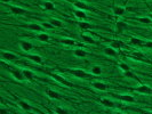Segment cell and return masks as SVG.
Instances as JSON below:
<instances>
[{"label":"cell","instance_id":"9","mask_svg":"<svg viewBox=\"0 0 152 114\" xmlns=\"http://www.w3.org/2000/svg\"><path fill=\"white\" fill-rule=\"evenodd\" d=\"M28 59H30V61H32L33 63H37V64H41L42 62H44V59H42V57L40 56V55H37V54H26V55H24Z\"/></svg>","mask_w":152,"mask_h":114},{"label":"cell","instance_id":"25","mask_svg":"<svg viewBox=\"0 0 152 114\" xmlns=\"http://www.w3.org/2000/svg\"><path fill=\"white\" fill-rule=\"evenodd\" d=\"M129 41H130V43L134 45V46H142V45H144V40H142V39H139V38H136V37H132V38L129 39Z\"/></svg>","mask_w":152,"mask_h":114},{"label":"cell","instance_id":"17","mask_svg":"<svg viewBox=\"0 0 152 114\" xmlns=\"http://www.w3.org/2000/svg\"><path fill=\"white\" fill-rule=\"evenodd\" d=\"M73 6L77 8V9H81V11H86V9H89L88 5L84 1H74L73 3Z\"/></svg>","mask_w":152,"mask_h":114},{"label":"cell","instance_id":"26","mask_svg":"<svg viewBox=\"0 0 152 114\" xmlns=\"http://www.w3.org/2000/svg\"><path fill=\"white\" fill-rule=\"evenodd\" d=\"M91 73H92L93 75H101V74H102V67L98 66V65H94V66H92V69H91Z\"/></svg>","mask_w":152,"mask_h":114},{"label":"cell","instance_id":"23","mask_svg":"<svg viewBox=\"0 0 152 114\" xmlns=\"http://www.w3.org/2000/svg\"><path fill=\"white\" fill-rule=\"evenodd\" d=\"M130 57H132L133 59H135V61H146L145 57H144V55H143L142 53H139V51H134V53L132 54Z\"/></svg>","mask_w":152,"mask_h":114},{"label":"cell","instance_id":"35","mask_svg":"<svg viewBox=\"0 0 152 114\" xmlns=\"http://www.w3.org/2000/svg\"><path fill=\"white\" fill-rule=\"evenodd\" d=\"M119 67L122 70V72H125V71H128V70H130L129 69V66L126 64V63H119Z\"/></svg>","mask_w":152,"mask_h":114},{"label":"cell","instance_id":"33","mask_svg":"<svg viewBox=\"0 0 152 114\" xmlns=\"http://www.w3.org/2000/svg\"><path fill=\"white\" fill-rule=\"evenodd\" d=\"M124 74H125V76H127V78H129V79H137L136 78V75L130 71V70H128V71H125L124 72Z\"/></svg>","mask_w":152,"mask_h":114},{"label":"cell","instance_id":"16","mask_svg":"<svg viewBox=\"0 0 152 114\" xmlns=\"http://www.w3.org/2000/svg\"><path fill=\"white\" fill-rule=\"evenodd\" d=\"M73 55L75 57H79V58H85L87 56V51L81 49V48H77V49L73 50Z\"/></svg>","mask_w":152,"mask_h":114},{"label":"cell","instance_id":"41","mask_svg":"<svg viewBox=\"0 0 152 114\" xmlns=\"http://www.w3.org/2000/svg\"><path fill=\"white\" fill-rule=\"evenodd\" d=\"M151 28H152V23H151Z\"/></svg>","mask_w":152,"mask_h":114},{"label":"cell","instance_id":"20","mask_svg":"<svg viewBox=\"0 0 152 114\" xmlns=\"http://www.w3.org/2000/svg\"><path fill=\"white\" fill-rule=\"evenodd\" d=\"M110 46L112 47V48H114V49H120V48H122V47H125V43L121 41V40H112L111 41V43H110Z\"/></svg>","mask_w":152,"mask_h":114},{"label":"cell","instance_id":"24","mask_svg":"<svg viewBox=\"0 0 152 114\" xmlns=\"http://www.w3.org/2000/svg\"><path fill=\"white\" fill-rule=\"evenodd\" d=\"M81 39L86 42V43H88V45H94L96 41L91 37V36H88V34H85V33H83L81 34Z\"/></svg>","mask_w":152,"mask_h":114},{"label":"cell","instance_id":"11","mask_svg":"<svg viewBox=\"0 0 152 114\" xmlns=\"http://www.w3.org/2000/svg\"><path fill=\"white\" fill-rule=\"evenodd\" d=\"M9 11L14 15H25L26 14V11L24 8H22V7H19V6H11Z\"/></svg>","mask_w":152,"mask_h":114},{"label":"cell","instance_id":"15","mask_svg":"<svg viewBox=\"0 0 152 114\" xmlns=\"http://www.w3.org/2000/svg\"><path fill=\"white\" fill-rule=\"evenodd\" d=\"M126 13V8L122 6H116L113 8V14L114 16H124Z\"/></svg>","mask_w":152,"mask_h":114},{"label":"cell","instance_id":"27","mask_svg":"<svg viewBox=\"0 0 152 114\" xmlns=\"http://www.w3.org/2000/svg\"><path fill=\"white\" fill-rule=\"evenodd\" d=\"M78 26H79L81 30H89V29L92 28L91 23H88V22H86V21H79V22H78Z\"/></svg>","mask_w":152,"mask_h":114},{"label":"cell","instance_id":"8","mask_svg":"<svg viewBox=\"0 0 152 114\" xmlns=\"http://www.w3.org/2000/svg\"><path fill=\"white\" fill-rule=\"evenodd\" d=\"M46 95H47L50 99H57V100L63 99L62 95H61L59 92H57V91L53 90V89H47V90H46Z\"/></svg>","mask_w":152,"mask_h":114},{"label":"cell","instance_id":"32","mask_svg":"<svg viewBox=\"0 0 152 114\" xmlns=\"http://www.w3.org/2000/svg\"><path fill=\"white\" fill-rule=\"evenodd\" d=\"M136 20H137L138 22L143 23V24H151V23H152V20H151L149 16H146V17H136Z\"/></svg>","mask_w":152,"mask_h":114},{"label":"cell","instance_id":"19","mask_svg":"<svg viewBox=\"0 0 152 114\" xmlns=\"http://www.w3.org/2000/svg\"><path fill=\"white\" fill-rule=\"evenodd\" d=\"M28 28H29L30 30L37 31V32H42V30H44V26L40 25V24H37V23H30V24L28 25Z\"/></svg>","mask_w":152,"mask_h":114},{"label":"cell","instance_id":"29","mask_svg":"<svg viewBox=\"0 0 152 114\" xmlns=\"http://www.w3.org/2000/svg\"><path fill=\"white\" fill-rule=\"evenodd\" d=\"M42 7H44V9H46V11H54V9H55V5H54L53 3H50V1H45V3L42 4Z\"/></svg>","mask_w":152,"mask_h":114},{"label":"cell","instance_id":"13","mask_svg":"<svg viewBox=\"0 0 152 114\" xmlns=\"http://www.w3.org/2000/svg\"><path fill=\"white\" fill-rule=\"evenodd\" d=\"M73 15L77 17L78 20H80V21H85V20L87 18L86 12H85V11H81V9H74V11H73Z\"/></svg>","mask_w":152,"mask_h":114},{"label":"cell","instance_id":"4","mask_svg":"<svg viewBox=\"0 0 152 114\" xmlns=\"http://www.w3.org/2000/svg\"><path fill=\"white\" fill-rule=\"evenodd\" d=\"M113 97H116L117 99L121 100V101H125V103H134L135 101V98L132 96V95H119V94H112Z\"/></svg>","mask_w":152,"mask_h":114},{"label":"cell","instance_id":"40","mask_svg":"<svg viewBox=\"0 0 152 114\" xmlns=\"http://www.w3.org/2000/svg\"><path fill=\"white\" fill-rule=\"evenodd\" d=\"M149 17H150V18H151V20H152V13H151V14H150V15H149Z\"/></svg>","mask_w":152,"mask_h":114},{"label":"cell","instance_id":"14","mask_svg":"<svg viewBox=\"0 0 152 114\" xmlns=\"http://www.w3.org/2000/svg\"><path fill=\"white\" fill-rule=\"evenodd\" d=\"M104 54H105L106 56H109V57H117V55H118V54H117V49L112 48L111 46L104 48Z\"/></svg>","mask_w":152,"mask_h":114},{"label":"cell","instance_id":"28","mask_svg":"<svg viewBox=\"0 0 152 114\" xmlns=\"http://www.w3.org/2000/svg\"><path fill=\"white\" fill-rule=\"evenodd\" d=\"M23 71V74H24V78L29 81H33V72L30 71V70H22Z\"/></svg>","mask_w":152,"mask_h":114},{"label":"cell","instance_id":"22","mask_svg":"<svg viewBox=\"0 0 152 114\" xmlns=\"http://www.w3.org/2000/svg\"><path fill=\"white\" fill-rule=\"evenodd\" d=\"M37 39L39 41H42V42H49L50 41V37L47 34V33H44V32H40L38 36H37Z\"/></svg>","mask_w":152,"mask_h":114},{"label":"cell","instance_id":"3","mask_svg":"<svg viewBox=\"0 0 152 114\" xmlns=\"http://www.w3.org/2000/svg\"><path fill=\"white\" fill-rule=\"evenodd\" d=\"M8 69H9V72L13 75L14 79H16L19 81H22L23 79H25L24 78V74H23V71H21L19 69H14V67H8Z\"/></svg>","mask_w":152,"mask_h":114},{"label":"cell","instance_id":"7","mask_svg":"<svg viewBox=\"0 0 152 114\" xmlns=\"http://www.w3.org/2000/svg\"><path fill=\"white\" fill-rule=\"evenodd\" d=\"M20 47L25 53H29V51H31L33 49V45L30 41H26V40H21L20 41Z\"/></svg>","mask_w":152,"mask_h":114},{"label":"cell","instance_id":"38","mask_svg":"<svg viewBox=\"0 0 152 114\" xmlns=\"http://www.w3.org/2000/svg\"><path fill=\"white\" fill-rule=\"evenodd\" d=\"M0 112H1L3 114H5V113L7 114V113H8V111H7V109H5V108H1V109H0Z\"/></svg>","mask_w":152,"mask_h":114},{"label":"cell","instance_id":"2","mask_svg":"<svg viewBox=\"0 0 152 114\" xmlns=\"http://www.w3.org/2000/svg\"><path fill=\"white\" fill-rule=\"evenodd\" d=\"M49 75H50L55 81H57V82L64 84L65 87H73V84H72L69 80H66L64 76H62V75H59V74H57V73H50Z\"/></svg>","mask_w":152,"mask_h":114},{"label":"cell","instance_id":"1","mask_svg":"<svg viewBox=\"0 0 152 114\" xmlns=\"http://www.w3.org/2000/svg\"><path fill=\"white\" fill-rule=\"evenodd\" d=\"M67 72H69L70 74H72L73 76L78 78V79H83V80H88V79H92V78H93V74L91 75V74L87 73L86 71L79 70V69H71V70H67Z\"/></svg>","mask_w":152,"mask_h":114},{"label":"cell","instance_id":"30","mask_svg":"<svg viewBox=\"0 0 152 114\" xmlns=\"http://www.w3.org/2000/svg\"><path fill=\"white\" fill-rule=\"evenodd\" d=\"M61 42L65 46H74L75 45V41L73 39H70V38H64V39L61 40Z\"/></svg>","mask_w":152,"mask_h":114},{"label":"cell","instance_id":"18","mask_svg":"<svg viewBox=\"0 0 152 114\" xmlns=\"http://www.w3.org/2000/svg\"><path fill=\"white\" fill-rule=\"evenodd\" d=\"M116 28H117L118 33H122L125 31V29H127V23H125L124 21H118L116 23Z\"/></svg>","mask_w":152,"mask_h":114},{"label":"cell","instance_id":"5","mask_svg":"<svg viewBox=\"0 0 152 114\" xmlns=\"http://www.w3.org/2000/svg\"><path fill=\"white\" fill-rule=\"evenodd\" d=\"M135 91L143 94V95H150V94H152V88L146 84H139L138 87L135 88Z\"/></svg>","mask_w":152,"mask_h":114},{"label":"cell","instance_id":"6","mask_svg":"<svg viewBox=\"0 0 152 114\" xmlns=\"http://www.w3.org/2000/svg\"><path fill=\"white\" fill-rule=\"evenodd\" d=\"M1 57L6 62H15L17 59V56L11 51H1Z\"/></svg>","mask_w":152,"mask_h":114},{"label":"cell","instance_id":"37","mask_svg":"<svg viewBox=\"0 0 152 114\" xmlns=\"http://www.w3.org/2000/svg\"><path fill=\"white\" fill-rule=\"evenodd\" d=\"M144 47L149 48V49H152V41H146L144 42Z\"/></svg>","mask_w":152,"mask_h":114},{"label":"cell","instance_id":"12","mask_svg":"<svg viewBox=\"0 0 152 114\" xmlns=\"http://www.w3.org/2000/svg\"><path fill=\"white\" fill-rule=\"evenodd\" d=\"M92 86H93V88H95V89H97L100 91H105L108 89V84L104 83L103 81H94L92 83Z\"/></svg>","mask_w":152,"mask_h":114},{"label":"cell","instance_id":"34","mask_svg":"<svg viewBox=\"0 0 152 114\" xmlns=\"http://www.w3.org/2000/svg\"><path fill=\"white\" fill-rule=\"evenodd\" d=\"M55 113H57V114H67L69 111H66V109L63 108V107H56V108H55Z\"/></svg>","mask_w":152,"mask_h":114},{"label":"cell","instance_id":"21","mask_svg":"<svg viewBox=\"0 0 152 114\" xmlns=\"http://www.w3.org/2000/svg\"><path fill=\"white\" fill-rule=\"evenodd\" d=\"M19 106L22 108V109H24V111H26V112H29V111H31L32 109V107H31V105L28 103V101H25V100H19Z\"/></svg>","mask_w":152,"mask_h":114},{"label":"cell","instance_id":"10","mask_svg":"<svg viewBox=\"0 0 152 114\" xmlns=\"http://www.w3.org/2000/svg\"><path fill=\"white\" fill-rule=\"evenodd\" d=\"M100 103H101L104 107H108V108H114V107H116V103H114L112 99H110V98L103 97V98L100 99Z\"/></svg>","mask_w":152,"mask_h":114},{"label":"cell","instance_id":"39","mask_svg":"<svg viewBox=\"0 0 152 114\" xmlns=\"http://www.w3.org/2000/svg\"><path fill=\"white\" fill-rule=\"evenodd\" d=\"M9 1H11V0H1V3H4V4H7Z\"/></svg>","mask_w":152,"mask_h":114},{"label":"cell","instance_id":"31","mask_svg":"<svg viewBox=\"0 0 152 114\" xmlns=\"http://www.w3.org/2000/svg\"><path fill=\"white\" fill-rule=\"evenodd\" d=\"M49 23H50V24H52L54 28H63V23H62L61 21L56 20V18H52Z\"/></svg>","mask_w":152,"mask_h":114},{"label":"cell","instance_id":"36","mask_svg":"<svg viewBox=\"0 0 152 114\" xmlns=\"http://www.w3.org/2000/svg\"><path fill=\"white\" fill-rule=\"evenodd\" d=\"M42 26H44V29H52V28H54L50 23H47V22L46 23H42Z\"/></svg>","mask_w":152,"mask_h":114}]
</instances>
